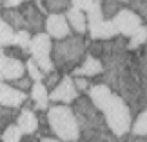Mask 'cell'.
Returning <instances> with one entry per match:
<instances>
[{"label":"cell","mask_w":147,"mask_h":142,"mask_svg":"<svg viewBox=\"0 0 147 142\" xmlns=\"http://www.w3.org/2000/svg\"><path fill=\"white\" fill-rule=\"evenodd\" d=\"M78 124L82 131V142H116L118 137L111 131L104 111L94 106L89 95H82L73 102Z\"/></svg>","instance_id":"obj_1"},{"label":"cell","mask_w":147,"mask_h":142,"mask_svg":"<svg viewBox=\"0 0 147 142\" xmlns=\"http://www.w3.org/2000/svg\"><path fill=\"white\" fill-rule=\"evenodd\" d=\"M89 51V42L84 38V35H69L62 40L53 42V62L55 69H58L62 75L75 71L82 60L86 58Z\"/></svg>","instance_id":"obj_2"},{"label":"cell","mask_w":147,"mask_h":142,"mask_svg":"<svg viewBox=\"0 0 147 142\" xmlns=\"http://www.w3.org/2000/svg\"><path fill=\"white\" fill-rule=\"evenodd\" d=\"M47 118L51 124V131L60 140L75 142L82 139L76 113L69 104H53L47 109Z\"/></svg>","instance_id":"obj_3"},{"label":"cell","mask_w":147,"mask_h":142,"mask_svg":"<svg viewBox=\"0 0 147 142\" xmlns=\"http://www.w3.org/2000/svg\"><path fill=\"white\" fill-rule=\"evenodd\" d=\"M105 120L109 124L111 131L116 135L118 139H122L123 135H127L133 128V109L129 106V102L123 99L122 95H113L109 104L104 109Z\"/></svg>","instance_id":"obj_4"},{"label":"cell","mask_w":147,"mask_h":142,"mask_svg":"<svg viewBox=\"0 0 147 142\" xmlns=\"http://www.w3.org/2000/svg\"><path fill=\"white\" fill-rule=\"evenodd\" d=\"M53 38H51L46 31L42 33H35L31 40V48L29 53L31 56L38 62V66L42 67L46 73L55 69V62H53Z\"/></svg>","instance_id":"obj_5"},{"label":"cell","mask_w":147,"mask_h":142,"mask_svg":"<svg viewBox=\"0 0 147 142\" xmlns=\"http://www.w3.org/2000/svg\"><path fill=\"white\" fill-rule=\"evenodd\" d=\"M20 11L24 15V22H26V29L31 31L33 35L35 33H42L46 31V18L47 15L36 5V2H24L20 5Z\"/></svg>","instance_id":"obj_6"},{"label":"cell","mask_w":147,"mask_h":142,"mask_svg":"<svg viewBox=\"0 0 147 142\" xmlns=\"http://www.w3.org/2000/svg\"><path fill=\"white\" fill-rule=\"evenodd\" d=\"M78 88L75 84V78L69 75H64L62 80L51 89V102L53 104H73L78 99Z\"/></svg>","instance_id":"obj_7"},{"label":"cell","mask_w":147,"mask_h":142,"mask_svg":"<svg viewBox=\"0 0 147 142\" xmlns=\"http://www.w3.org/2000/svg\"><path fill=\"white\" fill-rule=\"evenodd\" d=\"M24 75H27L26 62L16 58V56L7 55L2 49V56H0V78L4 82H13Z\"/></svg>","instance_id":"obj_8"},{"label":"cell","mask_w":147,"mask_h":142,"mask_svg":"<svg viewBox=\"0 0 147 142\" xmlns=\"http://www.w3.org/2000/svg\"><path fill=\"white\" fill-rule=\"evenodd\" d=\"M113 20L116 22L118 29H120V35L125 37V38L133 37L134 33L144 26V18L134 9H131V7H123Z\"/></svg>","instance_id":"obj_9"},{"label":"cell","mask_w":147,"mask_h":142,"mask_svg":"<svg viewBox=\"0 0 147 142\" xmlns=\"http://www.w3.org/2000/svg\"><path fill=\"white\" fill-rule=\"evenodd\" d=\"M73 27L67 20V15L64 13H49L46 18V33L53 40H62V38L73 35Z\"/></svg>","instance_id":"obj_10"},{"label":"cell","mask_w":147,"mask_h":142,"mask_svg":"<svg viewBox=\"0 0 147 142\" xmlns=\"http://www.w3.org/2000/svg\"><path fill=\"white\" fill-rule=\"evenodd\" d=\"M27 100V93L22 89L15 88L11 82H4L0 86V104L7 106V107H20L22 104H26Z\"/></svg>","instance_id":"obj_11"},{"label":"cell","mask_w":147,"mask_h":142,"mask_svg":"<svg viewBox=\"0 0 147 142\" xmlns=\"http://www.w3.org/2000/svg\"><path fill=\"white\" fill-rule=\"evenodd\" d=\"M120 37V29H118L115 20H102L98 24H94L89 27V38L91 40H113V38Z\"/></svg>","instance_id":"obj_12"},{"label":"cell","mask_w":147,"mask_h":142,"mask_svg":"<svg viewBox=\"0 0 147 142\" xmlns=\"http://www.w3.org/2000/svg\"><path fill=\"white\" fill-rule=\"evenodd\" d=\"M104 71H105V66H104V62H102V58H98V56H94V55H91L87 51L86 58L82 60V64L73 73H75V75H84V77L93 78V77L104 75Z\"/></svg>","instance_id":"obj_13"},{"label":"cell","mask_w":147,"mask_h":142,"mask_svg":"<svg viewBox=\"0 0 147 142\" xmlns=\"http://www.w3.org/2000/svg\"><path fill=\"white\" fill-rule=\"evenodd\" d=\"M29 96L35 102V111H47L51 107V91L44 80H38L33 84Z\"/></svg>","instance_id":"obj_14"},{"label":"cell","mask_w":147,"mask_h":142,"mask_svg":"<svg viewBox=\"0 0 147 142\" xmlns=\"http://www.w3.org/2000/svg\"><path fill=\"white\" fill-rule=\"evenodd\" d=\"M87 95H89V99L94 102V106H96L98 109L104 111L105 106L109 104L111 96L115 95V93H113V88L111 86H107L105 82H102V84H93V86L89 88Z\"/></svg>","instance_id":"obj_15"},{"label":"cell","mask_w":147,"mask_h":142,"mask_svg":"<svg viewBox=\"0 0 147 142\" xmlns=\"http://www.w3.org/2000/svg\"><path fill=\"white\" fill-rule=\"evenodd\" d=\"M65 15H67V20H69V24H71V27H73L75 33H78V35H86V33H89L87 13L84 9L71 5V7L65 11Z\"/></svg>","instance_id":"obj_16"},{"label":"cell","mask_w":147,"mask_h":142,"mask_svg":"<svg viewBox=\"0 0 147 142\" xmlns=\"http://www.w3.org/2000/svg\"><path fill=\"white\" fill-rule=\"evenodd\" d=\"M16 124L24 131V135L36 133L38 131V111L31 109V107H24L20 109V115L16 118Z\"/></svg>","instance_id":"obj_17"},{"label":"cell","mask_w":147,"mask_h":142,"mask_svg":"<svg viewBox=\"0 0 147 142\" xmlns=\"http://www.w3.org/2000/svg\"><path fill=\"white\" fill-rule=\"evenodd\" d=\"M2 18L7 20L16 31H18V29H26L24 15H22L20 7H2Z\"/></svg>","instance_id":"obj_18"},{"label":"cell","mask_w":147,"mask_h":142,"mask_svg":"<svg viewBox=\"0 0 147 142\" xmlns=\"http://www.w3.org/2000/svg\"><path fill=\"white\" fill-rule=\"evenodd\" d=\"M15 35H16V29L9 24L5 18L0 20V46L2 48H7L15 42Z\"/></svg>","instance_id":"obj_19"},{"label":"cell","mask_w":147,"mask_h":142,"mask_svg":"<svg viewBox=\"0 0 147 142\" xmlns=\"http://www.w3.org/2000/svg\"><path fill=\"white\" fill-rule=\"evenodd\" d=\"M131 133H133V137H145L147 135V107L138 111L136 118L133 120Z\"/></svg>","instance_id":"obj_20"},{"label":"cell","mask_w":147,"mask_h":142,"mask_svg":"<svg viewBox=\"0 0 147 142\" xmlns=\"http://www.w3.org/2000/svg\"><path fill=\"white\" fill-rule=\"evenodd\" d=\"M145 44H147V26H142L133 37H129L127 48L131 49V51H136V49H140L142 46H145Z\"/></svg>","instance_id":"obj_21"},{"label":"cell","mask_w":147,"mask_h":142,"mask_svg":"<svg viewBox=\"0 0 147 142\" xmlns=\"http://www.w3.org/2000/svg\"><path fill=\"white\" fill-rule=\"evenodd\" d=\"M24 131L18 124H9L5 129H2V142H22Z\"/></svg>","instance_id":"obj_22"},{"label":"cell","mask_w":147,"mask_h":142,"mask_svg":"<svg viewBox=\"0 0 147 142\" xmlns=\"http://www.w3.org/2000/svg\"><path fill=\"white\" fill-rule=\"evenodd\" d=\"M26 67H27V75H29L35 82H38V80H46V75H47V73L44 71L40 66H38V62L33 58V56L26 58Z\"/></svg>","instance_id":"obj_23"},{"label":"cell","mask_w":147,"mask_h":142,"mask_svg":"<svg viewBox=\"0 0 147 142\" xmlns=\"http://www.w3.org/2000/svg\"><path fill=\"white\" fill-rule=\"evenodd\" d=\"M87 22H89V27L94 26V24H98V22L102 20H105V15H104V9H102V0H96L91 7H89L87 11Z\"/></svg>","instance_id":"obj_24"},{"label":"cell","mask_w":147,"mask_h":142,"mask_svg":"<svg viewBox=\"0 0 147 142\" xmlns=\"http://www.w3.org/2000/svg\"><path fill=\"white\" fill-rule=\"evenodd\" d=\"M20 115V107H7V106H2L0 107V118H2V129H5L9 124L16 122V118Z\"/></svg>","instance_id":"obj_25"},{"label":"cell","mask_w":147,"mask_h":142,"mask_svg":"<svg viewBox=\"0 0 147 142\" xmlns=\"http://www.w3.org/2000/svg\"><path fill=\"white\" fill-rule=\"evenodd\" d=\"M47 13H65L73 5V0H42Z\"/></svg>","instance_id":"obj_26"},{"label":"cell","mask_w":147,"mask_h":142,"mask_svg":"<svg viewBox=\"0 0 147 142\" xmlns=\"http://www.w3.org/2000/svg\"><path fill=\"white\" fill-rule=\"evenodd\" d=\"M102 9H104L105 18L111 20L123 9V2L122 0H102Z\"/></svg>","instance_id":"obj_27"},{"label":"cell","mask_w":147,"mask_h":142,"mask_svg":"<svg viewBox=\"0 0 147 142\" xmlns=\"http://www.w3.org/2000/svg\"><path fill=\"white\" fill-rule=\"evenodd\" d=\"M31 40H33V33L31 31H27V29H18L16 31V35H15V46H18L22 49H26V51H29L31 48Z\"/></svg>","instance_id":"obj_28"},{"label":"cell","mask_w":147,"mask_h":142,"mask_svg":"<svg viewBox=\"0 0 147 142\" xmlns=\"http://www.w3.org/2000/svg\"><path fill=\"white\" fill-rule=\"evenodd\" d=\"M15 88H18L22 89V91H31V88H33V84H35V80L29 77V75H24V77H20V78H16V80L11 82Z\"/></svg>","instance_id":"obj_29"},{"label":"cell","mask_w":147,"mask_h":142,"mask_svg":"<svg viewBox=\"0 0 147 142\" xmlns=\"http://www.w3.org/2000/svg\"><path fill=\"white\" fill-rule=\"evenodd\" d=\"M129 5H131V9L136 11L144 20H147V0H129Z\"/></svg>","instance_id":"obj_30"},{"label":"cell","mask_w":147,"mask_h":142,"mask_svg":"<svg viewBox=\"0 0 147 142\" xmlns=\"http://www.w3.org/2000/svg\"><path fill=\"white\" fill-rule=\"evenodd\" d=\"M62 77H64V75H62L58 69H53V71H49L47 75H46V80H44V82H46V86H47L49 89H53L56 84L62 80Z\"/></svg>","instance_id":"obj_31"},{"label":"cell","mask_w":147,"mask_h":142,"mask_svg":"<svg viewBox=\"0 0 147 142\" xmlns=\"http://www.w3.org/2000/svg\"><path fill=\"white\" fill-rule=\"evenodd\" d=\"M75 84H76V88H78L80 93H87L89 88L93 86V84L89 82V77H84V75H76L75 77Z\"/></svg>","instance_id":"obj_32"},{"label":"cell","mask_w":147,"mask_h":142,"mask_svg":"<svg viewBox=\"0 0 147 142\" xmlns=\"http://www.w3.org/2000/svg\"><path fill=\"white\" fill-rule=\"evenodd\" d=\"M94 2H96V0H73V5H75V7H80L84 11H87Z\"/></svg>","instance_id":"obj_33"},{"label":"cell","mask_w":147,"mask_h":142,"mask_svg":"<svg viewBox=\"0 0 147 142\" xmlns=\"http://www.w3.org/2000/svg\"><path fill=\"white\" fill-rule=\"evenodd\" d=\"M27 0H2V7H20Z\"/></svg>","instance_id":"obj_34"},{"label":"cell","mask_w":147,"mask_h":142,"mask_svg":"<svg viewBox=\"0 0 147 142\" xmlns=\"http://www.w3.org/2000/svg\"><path fill=\"white\" fill-rule=\"evenodd\" d=\"M40 142H64V140H60L58 137H51V135H49V137H42Z\"/></svg>","instance_id":"obj_35"},{"label":"cell","mask_w":147,"mask_h":142,"mask_svg":"<svg viewBox=\"0 0 147 142\" xmlns=\"http://www.w3.org/2000/svg\"><path fill=\"white\" fill-rule=\"evenodd\" d=\"M131 142H147V135L145 137H133Z\"/></svg>","instance_id":"obj_36"},{"label":"cell","mask_w":147,"mask_h":142,"mask_svg":"<svg viewBox=\"0 0 147 142\" xmlns=\"http://www.w3.org/2000/svg\"><path fill=\"white\" fill-rule=\"evenodd\" d=\"M122 2H123V4H129V0H122Z\"/></svg>","instance_id":"obj_37"},{"label":"cell","mask_w":147,"mask_h":142,"mask_svg":"<svg viewBox=\"0 0 147 142\" xmlns=\"http://www.w3.org/2000/svg\"><path fill=\"white\" fill-rule=\"evenodd\" d=\"M75 142H80V140H75Z\"/></svg>","instance_id":"obj_38"}]
</instances>
